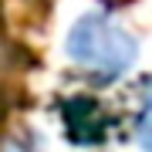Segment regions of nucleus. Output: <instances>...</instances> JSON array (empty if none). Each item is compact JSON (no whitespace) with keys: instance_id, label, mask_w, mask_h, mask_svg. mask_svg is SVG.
Segmentation results:
<instances>
[{"instance_id":"nucleus-3","label":"nucleus","mask_w":152,"mask_h":152,"mask_svg":"<svg viewBox=\"0 0 152 152\" xmlns=\"http://www.w3.org/2000/svg\"><path fill=\"white\" fill-rule=\"evenodd\" d=\"M4 152H31L27 145H17V142H10V145H4Z\"/></svg>"},{"instance_id":"nucleus-1","label":"nucleus","mask_w":152,"mask_h":152,"mask_svg":"<svg viewBox=\"0 0 152 152\" xmlns=\"http://www.w3.org/2000/svg\"><path fill=\"white\" fill-rule=\"evenodd\" d=\"M64 54L71 58V64H78L88 75L102 78V81H115L135 68L139 37L112 14L88 10L71 24L64 37Z\"/></svg>"},{"instance_id":"nucleus-2","label":"nucleus","mask_w":152,"mask_h":152,"mask_svg":"<svg viewBox=\"0 0 152 152\" xmlns=\"http://www.w3.org/2000/svg\"><path fill=\"white\" fill-rule=\"evenodd\" d=\"M135 142H139V149L152 152V78L142 88V102L135 112Z\"/></svg>"}]
</instances>
